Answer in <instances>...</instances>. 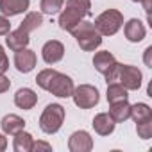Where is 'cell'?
Masks as SVG:
<instances>
[{
  "label": "cell",
  "instance_id": "29",
  "mask_svg": "<svg viewBox=\"0 0 152 152\" xmlns=\"http://www.w3.org/2000/svg\"><path fill=\"white\" fill-rule=\"evenodd\" d=\"M11 88V81L6 77L4 73H0V93H6Z\"/></svg>",
  "mask_w": 152,
  "mask_h": 152
},
{
  "label": "cell",
  "instance_id": "18",
  "mask_svg": "<svg viewBox=\"0 0 152 152\" xmlns=\"http://www.w3.org/2000/svg\"><path fill=\"white\" fill-rule=\"evenodd\" d=\"M115 63H116V57H115L109 50H100V52H97L95 57H93V66H95V70H97L99 73H102V75H104Z\"/></svg>",
  "mask_w": 152,
  "mask_h": 152
},
{
  "label": "cell",
  "instance_id": "30",
  "mask_svg": "<svg viewBox=\"0 0 152 152\" xmlns=\"http://www.w3.org/2000/svg\"><path fill=\"white\" fill-rule=\"evenodd\" d=\"M150 57H152V45L145 48V56H143V61H145V64H147L148 68H152V59H150Z\"/></svg>",
  "mask_w": 152,
  "mask_h": 152
},
{
  "label": "cell",
  "instance_id": "27",
  "mask_svg": "<svg viewBox=\"0 0 152 152\" xmlns=\"http://www.w3.org/2000/svg\"><path fill=\"white\" fill-rule=\"evenodd\" d=\"M11 31V23H9V18L0 15V36H6L7 32Z\"/></svg>",
  "mask_w": 152,
  "mask_h": 152
},
{
  "label": "cell",
  "instance_id": "9",
  "mask_svg": "<svg viewBox=\"0 0 152 152\" xmlns=\"http://www.w3.org/2000/svg\"><path fill=\"white\" fill-rule=\"evenodd\" d=\"M36 61H38L36 59V52L31 50V48H27V47L15 52V66H16V70L20 73L32 72L34 66H36Z\"/></svg>",
  "mask_w": 152,
  "mask_h": 152
},
{
  "label": "cell",
  "instance_id": "21",
  "mask_svg": "<svg viewBox=\"0 0 152 152\" xmlns=\"http://www.w3.org/2000/svg\"><path fill=\"white\" fill-rule=\"evenodd\" d=\"M106 97H107V102L113 104V102H118V100H125L129 95H127V90L116 81V83H109V84H107V93H106Z\"/></svg>",
  "mask_w": 152,
  "mask_h": 152
},
{
  "label": "cell",
  "instance_id": "28",
  "mask_svg": "<svg viewBox=\"0 0 152 152\" xmlns=\"http://www.w3.org/2000/svg\"><path fill=\"white\" fill-rule=\"evenodd\" d=\"M39 150H47V152H50L52 150V145L50 143H47V141H34L32 143V150L31 152H39Z\"/></svg>",
  "mask_w": 152,
  "mask_h": 152
},
{
  "label": "cell",
  "instance_id": "32",
  "mask_svg": "<svg viewBox=\"0 0 152 152\" xmlns=\"http://www.w3.org/2000/svg\"><path fill=\"white\" fill-rule=\"evenodd\" d=\"M6 148H7V138H6L2 132H0V152L6 150Z\"/></svg>",
  "mask_w": 152,
  "mask_h": 152
},
{
  "label": "cell",
  "instance_id": "17",
  "mask_svg": "<svg viewBox=\"0 0 152 152\" xmlns=\"http://www.w3.org/2000/svg\"><path fill=\"white\" fill-rule=\"evenodd\" d=\"M129 113H131V104H129L127 99L113 102L111 107H109V116L115 120V124H122V122L129 120Z\"/></svg>",
  "mask_w": 152,
  "mask_h": 152
},
{
  "label": "cell",
  "instance_id": "25",
  "mask_svg": "<svg viewBox=\"0 0 152 152\" xmlns=\"http://www.w3.org/2000/svg\"><path fill=\"white\" fill-rule=\"evenodd\" d=\"M120 66H122V64L116 61V63H115V64H113V66H111V68H109L106 73H104V77H106V83H107V84H109V83H116V81H118Z\"/></svg>",
  "mask_w": 152,
  "mask_h": 152
},
{
  "label": "cell",
  "instance_id": "4",
  "mask_svg": "<svg viewBox=\"0 0 152 152\" xmlns=\"http://www.w3.org/2000/svg\"><path fill=\"white\" fill-rule=\"evenodd\" d=\"M93 25L100 36H115L124 25V15L118 9H106L95 18Z\"/></svg>",
  "mask_w": 152,
  "mask_h": 152
},
{
  "label": "cell",
  "instance_id": "13",
  "mask_svg": "<svg viewBox=\"0 0 152 152\" xmlns=\"http://www.w3.org/2000/svg\"><path fill=\"white\" fill-rule=\"evenodd\" d=\"M15 104H16V107H20L23 111H29L38 104V95L31 88H20L15 93Z\"/></svg>",
  "mask_w": 152,
  "mask_h": 152
},
{
  "label": "cell",
  "instance_id": "12",
  "mask_svg": "<svg viewBox=\"0 0 152 152\" xmlns=\"http://www.w3.org/2000/svg\"><path fill=\"white\" fill-rule=\"evenodd\" d=\"M29 6H31V0H0V13L11 18V16L25 13Z\"/></svg>",
  "mask_w": 152,
  "mask_h": 152
},
{
  "label": "cell",
  "instance_id": "19",
  "mask_svg": "<svg viewBox=\"0 0 152 152\" xmlns=\"http://www.w3.org/2000/svg\"><path fill=\"white\" fill-rule=\"evenodd\" d=\"M129 118H132L136 124L148 122V120H152V107L145 102H136L134 106H131Z\"/></svg>",
  "mask_w": 152,
  "mask_h": 152
},
{
  "label": "cell",
  "instance_id": "11",
  "mask_svg": "<svg viewBox=\"0 0 152 152\" xmlns=\"http://www.w3.org/2000/svg\"><path fill=\"white\" fill-rule=\"evenodd\" d=\"M124 34H125L127 41H131V43H140V41L145 38L147 29H145V25H143L141 20L131 18V20L124 25Z\"/></svg>",
  "mask_w": 152,
  "mask_h": 152
},
{
  "label": "cell",
  "instance_id": "15",
  "mask_svg": "<svg viewBox=\"0 0 152 152\" xmlns=\"http://www.w3.org/2000/svg\"><path fill=\"white\" fill-rule=\"evenodd\" d=\"M91 125H93L95 132L100 134V136H109V134H113V132H115V127H116V124H115V120L109 116V113H99V115H95Z\"/></svg>",
  "mask_w": 152,
  "mask_h": 152
},
{
  "label": "cell",
  "instance_id": "5",
  "mask_svg": "<svg viewBox=\"0 0 152 152\" xmlns=\"http://www.w3.org/2000/svg\"><path fill=\"white\" fill-rule=\"evenodd\" d=\"M64 107L61 104H48L39 116V129L45 134H56L64 122Z\"/></svg>",
  "mask_w": 152,
  "mask_h": 152
},
{
  "label": "cell",
  "instance_id": "33",
  "mask_svg": "<svg viewBox=\"0 0 152 152\" xmlns=\"http://www.w3.org/2000/svg\"><path fill=\"white\" fill-rule=\"evenodd\" d=\"M131 2H140V0H131Z\"/></svg>",
  "mask_w": 152,
  "mask_h": 152
},
{
  "label": "cell",
  "instance_id": "2",
  "mask_svg": "<svg viewBox=\"0 0 152 152\" xmlns=\"http://www.w3.org/2000/svg\"><path fill=\"white\" fill-rule=\"evenodd\" d=\"M90 15H91V0H66V6L64 9H61L57 23L63 31L70 32L79 22H83Z\"/></svg>",
  "mask_w": 152,
  "mask_h": 152
},
{
  "label": "cell",
  "instance_id": "20",
  "mask_svg": "<svg viewBox=\"0 0 152 152\" xmlns=\"http://www.w3.org/2000/svg\"><path fill=\"white\" fill-rule=\"evenodd\" d=\"M32 143H34L32 134H29L25 131H20V132L15 134L13 148H15V152H31L32 150Z\"/></svg>",
  "mask_w": 152,
  "mask_h": 152
},
{
  "label": "cell",
  "instance_id": "16",
  "mask_svg": "<svg viewBox=\"0 0 152 152\" xmlns=\"http://www.w3.org/2000/svg\"><path fill=\"white\" fill-rule=\"evenodd\" d=\"M0 127H2L4 134H11V136H15L16 132H20V131L25 129V120H23L22 116L11 113V115H6V116L2 118V122H0Z\"/></svg>",
  "mask_w": 152,
  "mask_h": 152
},
{
  "label": "cell",
  "instance_id": "6",
  "mask_svg": "<svg viewBox=\"0 0 152 152\" xmlns=\"http://www.w3.org/2000/svg\"><path fill=\"white\" fill-rule=\"evenodd\" d=\"M72 99H73V104L77 107H81V109H91L100 100L99 90L95 86H91V84H81L77 88H73Z\"/></svg>",
  "mask_w": 152,
  "mask_h": 152
},
{
  "label": "cell",
  "instance_id": "22",
  "mask_svg": "<svg viewBox=\"0 0 152 152\" xmlns=\"http://www.w3.org/2000/svg\"><path fill=\"white\" fill-rule=\"evenodd\" d=\"M41 23H43V15L32 11V13H27V16H25L23 22L20 23V29H23L25 32L31 34L32 31H36L38 27H41Z\"/></svg>",
  "mask_w": 152,
  "mask_h": 152
},
{
  "label": "cell",
  "instance_id": "10",
  "mask_svg": "<svg viewBox=\"0 0 152 152\" xmlns=\"http://www.w3.org/2000/svg\"><path fill=\"white\" fill-rule=\"evenodd\" d=\"M63 56H64V45H63L61 41H57V39L47 41V43L43 45V48H41V57H43V61H45L47 64H56V63H59V61L63 59Z\"/></svg>",
  "mask_w": 152,
  "mask_h": 152
},
{
  "label": "cell",
  "instance_id": "23",
  "mask_svg": "<svg viewBox=\"0 0 152 152\" xmlns=\"http://www.w3.org/2000/svg\"><path fill=\"white\" fill-rule=\"evenodd\" d=\"M63 6H64V0H41L39 9H41V13H43V15L52 16V15L61 13Z\"/></svg>",
  "mask_w": 152,
  "mask_h": 152
},
{
  "label": "cell",
  "instance_id": "24",
  "mask_svg": "<svg viewBox=\"0 0 152 152\" xmlns=\"http://www.w3.org/2000/svg\"><path fill=\"white\" fill-rule=\"evenodd\" d=\"M136 132L141 140H150L152 138V120L136 124Z\"/></svg>",
  "mask_w": 152,
  "mask_h": 152
},
{
  "label": "cell",
  "instance_id": "14",
  "mask_svg": "<svg viewBox=\"0 0 152 152\" xmlns=\"http://www.w3.org/2000/svg\"><path fill=\"white\" fill-rule=\"evenodd\" d=\"M7 38H6V45L13 50V52H16V50H20V48H25L27 45H29V41H31V34L29 32H25L23 29H16V31H9L7 34H6Z\"/></svg>",
  "mask_w": 152,
  "mask_h": 152
},
{
  "label": "cell",
  "instance_id": "8",
  "mask_svg": "<svg viewBox=\"0 0 152 152\" xmlns=\"http://www.w3.org/2000/svg\"><path fill=\"white\" fill-rule=\"evenodd\" d=\"M70 152H90L93 148V138L88 131H75L68 138Z\"/></svg>",
  "mask_w": 152,
  "mask_h": 152
},
{
  "label": "cell",
  "instance_id": "1",
  "mask_svg": "<svg viewBox=\"0 0 152 152\" xmlns=\"http://www.w3.org/2000/svg\"><path fill=\"white\" fill-rule=\"evenodd\" d=\"M36 84H38L41 90H45V91H48V93L59 97V99H68V97H72L73 88H75V86H73V81L68 77L66 73H61V72L52 70V68H45V70H41V72L38 73Z\"/></svg>",
  "mask_w": 152,
  "mask_h": 152
},
{
  "label": "cell",
  "instance_id": "3",
  "mask_svg": "<svg viewBox=\"0 0 152 152\" xmlns=\"http://www.w3.org/2000/svg\"><path fill=\"white\" fill-rule=\"evenodd\" d=\"M77 41V45L84 50V52H93L102 45V36L99 34V31L95 29L93 22H79L72 31H70Z\"/></svg>",
  "mask_w": 152,
  "mask_h": 152
},
{
  "label": "cell",
  "instance_id": "31",
  "mask_svg": "<svg viewBox=\"0 0 152 152\" xmlns=\"http://www.w3.org/2000/svg\"><path fill=\"white\" fill-rule=\"evenodd\" d=\"M140 2L143 4V9H145V13H147V20H148V23H150V7H152V0H140ZM152 25V23H150Z\"/></svg>",
  "mask_w": 152,
  "mask_h": 152
},
{
  "label": "cell",
  "instance_id": "7",
  "mask_svg": "<svg viewBox=\"0 0 152 152\" xmlns=\"http://www.w3.org/2000/svg\"><path fill=\"white\" fill-rule=\"evenodd\" d=\"M118 83L127 91H136V90L141 88L143 73H141L140 68H136L132 64H122L120 66V73H118Z\"/></svg>",
  "mask_w": 152,
  "mask_h": 152
},
{
  "label": "cell",
  "instance_id": "26",
  "mask_svg": "<svg viewBox=\"0 0 152 152\" xmlns=\"http://www.w3.org/2000/svg\"><path fill=\"white\" fill-rule=\"evenodd\" d=\"M9 70V59L4 52V47L0 45V73H6Z\"/></svg>",
  "mask_w": 152,
  "mask_h": 152
}]
</instances>
